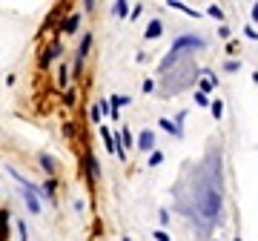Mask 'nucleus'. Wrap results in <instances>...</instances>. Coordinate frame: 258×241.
<instances>
[]
</instances>
